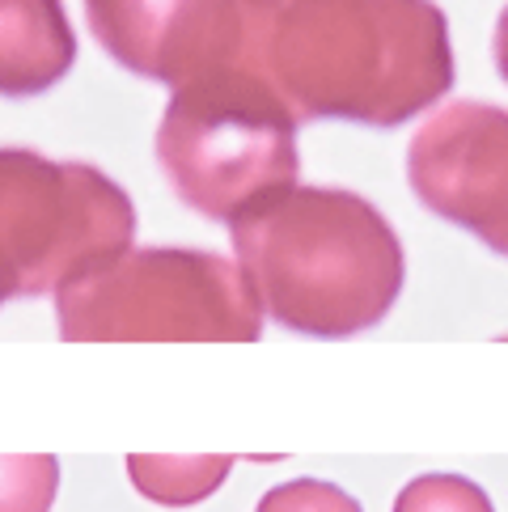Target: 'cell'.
Listing matches in <instances>:
<instances>
[{"label": "cell", "instance_id": "8992f818", "mask_svg": "<svg viewBox=\"0 0 508 512\" xmlns=\"http://www.w3.org/2000/svg\"><path fill=\"white\" fill-rule=\"evenodd\" d=\"M415 199L508 259V111L492 102H449L407 149Z\"/></svg>", "mask_w": 508, "mask_h": 512}, {"label": "cell", "instance_id": "8fae6325", "mask_svg": "<svg viewBox=\"0 0 508 512\" xmlns=\"http://www.w3.org/2000/svg\"><path fill=\"white\" fill-rule=\"evenodd\" d=\"M394 512H496L492 496L466 474H420L394 500Z\"/></svg>", "mask_w": 508, "mask_h": 512}, {"label": "cell", "instance_id": "5b68a950", "mask_svg": "<svg viewBox=\"0 0 508 512\" xmlns=\"http://www.w3.org/2000/svg\"><path fill=\"white\" fill-rule=\"evenodd\" d=\"M136 208L111 174L0 149V305L56 297L132 250Z\"/></svg>", "mask_w": 508, "mask_h": 512}, {"label": "cell", "instance_id": "277c9868", "mask_svg": "<svg viewBox=\"0 0 508 512\" xmlns=\"http://www.w3.org/2000/svg\"><path fill=\"white\" fill-rule=\"evenodd\" d=\"M51 301L68 343H254L267 326L242 263L195 246H132Z\"/></svg>", "mask_w": 508, "mask_h": 512}, {"label": "cell", "instance_id": "9c48e42d", "mask_svg": "<svg viewBox=\"0 0 508 512\" xmlns=\"http://www.w3.org/2000/svg\"><path fill=\"white\" fill-rule=\"evenodd\" d=\"M127 479L144 500L161 508H187L216 496L225 487L233 457H170V453H132L127 457Z\"/></svg>", "mask_w": 508, "mask_h": 512}, {"label": "cell", "instance_id": "ba28073f", "mask_svg": "<svg viewBox=\"0 0 508 512\" xmlns=\"http://www.w3.org/2000/svg\"><path fill=\"white\" fill-rule=\"evenodd\" d=\"M77 34L64 0H0V98H34L68 77Z\"/></svg>", "mask_w": 508, "mask_h": 512}, {"label": "cell", "instance_id": "6da1fadb", "mask_svg": "<svg viewBox=\"0 0 508 512\" xmlns=\"http://www.w3.org/2000/svg\"><path fill=\"white\" fill-rule=\"evenodd\" d=\"M250 60L301 123L403 127L458 77L437 0H254Z\"/></svg>", "mask_w": 508, "mask_h": 512}, {"label": "cell", "instance_id": "4fadbf2b", "mask_svg": "<svg viewBox=\"0 0 508 512\" xmlns=\"http://www.w3.org/2000/svg\"><path fill=\"white\" fill-rule=\"evenodd\" d=\"M492 60H496L500 81L508 85V5L500 9V17H496V30H492Z\"/></svg>", "mask_w": 508, "mask_h": 512}, {"label": "cell", "instance_id": "3957f363", "mask_svg": "<svg viewBox=\"0 0 508 512\" xmlns=\"http://www.w3.org/2000/svg\"><path fill=\"white\" fill-rule=\"evenodd\" d=\"M301 119L254 60L216 64L170 89L153 153L170 191L204 221H238L297 187Z\"/></svg>", "mask_w": 508, "mask_h": 512}, {"label": "cell", "instance_id": "7c38bea8", "mask_svg": "<svg viewBox=\"0 0 508 512\" xmlns=\"http://www.w3.org/2000/svg\"><path fill=\"white\" fill-rule=\"evenodd\" d=\"M254 512H365L348 491L326 479H288L271 487Z\"/></svg>", "mask_w": 508, "mask_h": 512}, {"label": "cell", "instance_id": "30bf717a", "mask_svg": "<svg viewBox=\"0 0 508 512\" xmlns=\"http://www.w3.org/2000/svg\"><path fill=\"white\" fill-rule=\"evenodd\" d=\"M60 491V462L51 453L0 457V512H51Z\"/></svg>", "mask_w": 508, "mask_h": 512}, {"label": "cell", "instance_id": "52a82bcc", "mask_svg": "<svg viewBox=\"0 0 508 512\" xmlns=\"http://www.w3.org/2000/svg\"><path fill=\"white\" fill-rule=\"evenodd\" d=\"M94 43L140 81L183 85L250 60L254 0H85Z\"/></svg>", "mask_w": 508, "mask_h": 512}, {"label": "cell", "instance_id": "7a4b0ae2", "mask_svg": "<svg viewBox=\"0 0 508 512\" xmlns=\"http://www.w3.org/2000/svg\"><path fill=\"white\" fill-rule=\"evenodd\" d=\"M233 259L267 322L305 339H352L390 318L407 259L377 204L343 187H297L229 221Z\"/></svg>", "mask_w": 508, "mask_h": 512}]
</instances>
